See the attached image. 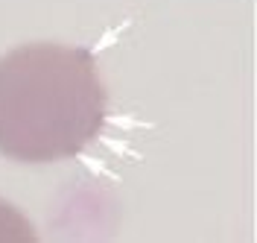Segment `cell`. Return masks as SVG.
I'll return each mask as SVG.
<instances>
[{"instance_id":"7a4b0ae2","label":"cell","mask_w":257,"mask_h":243,"mask_svg":"<svg viewBox=\"0 0 257 243\" xmlns=\"http://www.w3.org/2000/svg\"><path fill=\"white\" fill-rule=\"evenodd\" d=\"M0 240L6 243H21V240H35V228L30 220L9 202L0 199Z\"/></svg>"},{"instance_id":"6da1fadb","label":"cell","mask_w":257,"mask_h":243,"mask_svg":"<svg viewBox=\"0 0 257 243\" xmlns=\"http://www.w3.org/2000/svg\"><path fill=\"white\" fill-rule=\"evenodd\" d=\"M105 123V88L85 47L24 44L0 59V152L27 164L79 155Z\"/></svg>"}]
</instances>
